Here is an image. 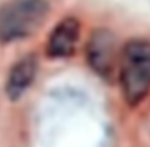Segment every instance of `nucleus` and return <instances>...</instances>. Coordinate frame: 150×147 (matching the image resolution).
Wrapping results in <instances>:
<instances>
[{
	"instance_id": "nucleus-4",
	"label": "nucleus",
	"mask_w": 150,
	"mask_h": 147,
	"mask_svg": "<svg viewBox=\"0 0 150 147\" xmlns=\"http://www.w3.org/2000/svg\"><path fill=\"white\" fill-rule=\"evenodd\" d=\"M80 40V22L74 16H67L55 23L47 38L45 54L51 60H64L74 55Z\"/></svg>"
},
{
	"instance_id": "nucleus-2",
	"label": "nucleus",
	"mask_w": 150,
	"mask_h": 147,
	"mask_svg": "<svg viewBox=\"0 0 150 147\" xmlns=\"http://www.w3.org/2000/svg\"><path fill=\"white\" fill-rule=\"evenodd\" d=\"M50 15L48 0H7L0 4V44L32 37Z\"/></svg>"
},
{
	"instance_id": "nucleus-1",
	"label": "nucleus",
	"mask_w": 150,
	"mask_h": 147,
	"mask_svg": "<svg viewBox=\"0 0 150 147\" xmlns=\"http://www.w3.org/2000/svg\"><path fill=\"white\" fill-rule=\"evenodd\" d=\"M118 83L128 106L140 105L150 93V41L131 38L120 51Z\"/></svg>"
},
{
	"instance_id": "nucleus-5",
	"label": "nucleus",
	"mask_w": 150,
	"mask_h": 147,
	"mask_svg": "<svg viewBox=\"0 0 150 147\" xmlns=\"http://www.w3.org/2000/svg\"><path fill=\"white\" fill-rule=\"evenodd\" d=\"M37 71H38V57L34 52L25 54L21 58H18L12 64L6 77L4 83L6 96L12 102L19 100L34 83Z\"/></svg>"
},
{
	"instance_id": "nucleus-3",
	"label": "nucleus",
	"mask_w": 150,
	"mask_h": 147,
	"mask_svg": "<svg viewBox=\"0 0 150 147\" xmlns=\"http://www.w3.org/2000/svg\"><path fill=\"white\" fill-rule=\"evenodd\" d=\"M85 54L86 61L93 73H96L103 80L112 79L115 69H118L120 54L117 52V38L111 29H93L86 41Z\"/></svg>"
}]
</instances>
